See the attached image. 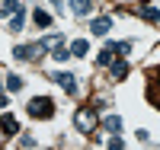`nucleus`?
Returning <instances> with one entry per match:
<instances>
[{
	"mask_svg": "<svg viewBox=\"0 0 160 150\" xmlns=\"http://www.w3.org/2000/svg\"><path fill=\"white\" fill-rule=\"evenodd\" d=\"M0 131H3L7 138H13V134H19V121L13 115H3V118H0Z\"/></svg>",
	"mask_w": 160,
	"mask_h": 150,
	"instance_id": "obj_6",
	"label": "nucleus"
},
{
	"mask_svg": "<svg viewBox=\"0 0 160 150\" xmlns=\"http://www.w3.org/2000/svg\"><path fill=\"white\" fill-rule=\"evenodd\" d=\"M109 29H112V19H109V16H99V19L90 22V32H93V35H106Z\"/></svg>",
	"mask_w": 160,
	"mask_h": 150,
	"instance_id": "obj_5",
	"label": "nucleus"
},
{
	"mask_svg": "<svg viewBox=\"0 0 160 150\" xmlns=\"http://www.w3.org/2000/svg\"><path fill=\"white\" fill-rule=\"evenodd\" d=\"M87 51H90V42H87V38H74V42H71V58H83Z\"/></svg>",
	"mask_w": 160,
	"mask_h": 150,
	"instance_id": "obj_8",
	"label": "nucleus"
},
{
	"mask_svg": "<svg viewBox=\"0 0 160 150\" xmlns=\"http://www.w3.org/2000/svg\"><path fill=\"white\" fill-rule=\"evenodd\" d=\"M51 51H55V54H51L55 61H68V58H71V48H64V42H58V45L51 48Z\"/></svg>",
	"mask_w": 160,
	"mask_h": 150,
	"instance_id": "obj_15",
	"label": "nucleus"
},
{
	"mask_svg": "<svg viewBox=\"0 0 160 150\" xmlns=\"http://www.w3.org/2000/svg\"><path fill=\"white\" fill-rule=\"evenodd\" d=\"M109 70H112V80H125V77H128V64H125L122 58H112Z\"/></svg>",
	"mask_w": 160,
	"mask_h": 150,
	"instance_id": "obj_7",
	"label": "nucleus"
},
{
	"mask_svg": "<svg viewBox=\"0 0 160 150\" xmlns=\"http://www.w3.org/2000/svg\"><path fill=\"white\" fill-rule=\"evenodd\" d=\"M58 42H61V35H45V38H42V48L48 51V48H55Z\"/></svg>",
	"mask_w": 160,
	"mask_h": 150,
	"instance_id": "obj_18",
	"label": "nucleus"
},
{
	"mask_svg": "<svg viewBox=\"0 0 160 150\" xmlns=\"http://www.w3.org/2000/svg\"><path fill=\"white\" fill-rule=\"evenodd\" d=\"M112 48H115V58H125V54L131 51V45H128V42H112Z\"/></svg>",
	"mask_w": 160,
	"mask_h": 150,
	"instance_id": "obj_17",
	"label": "nucleus"
},
{
	"mask_svg": "<svg viewBox=\"0 0 160 150\" xmlns=\"http://www.w3.org/2000/svg\"><path fill=\"white\" fill-rule=\"evenodd\" d=\"M22 22H26V13H22V7H19V10L10 16V29H13V32H19V29H22Z\"/></svg>",
	"mask_w": 160,
	"mask_h": 150,
	"instance_id": "obj_14",
	"label": "nucleus"
},
{
	"mask_svg": "<svg viewBox=\"0 0 160 150\" xmlns=\"http://www.w3.org/2000/svg\"><path fill=\"white\" fill-rule=\"evenodd\" d=\"M0 93H3V83H0Z\"/></svg>",
	"mask_w": 160,
	"mask_h": 150,
	"instance_id": "obj_22",
	"label": "nucleus"
},
{
	"mask_svg": "<svg viewBox=\"0 0 160 150\" xmlns=\"http://www.w3.org/2000/svg\"><path fill=\"white\" fill-rule=\"evenodd\" d=\"M74 125H77L80 134H93L96 131V109L93 105H80L74 112Z\"/></svg>",
	"mask_w": 160,
	"mask_h": 150,
	"instance_id": "obj_1",
	"label": "nucleus"
},
{
	"mask_svg": "<svg viewBox=\"0 0 160 150\" xmlns=\"http://www.w3.org/2000/svg\"><path fill=\"white\" fill-rule=\"evenodd\" d=\"M112 58H115V48H112V42H109V45L96 54V64H112Z\"/></svg>",
	"mask_w": 160,
	"mask_h": 150,
	"instance_id": "obj_12",
	"label": "nucleus"
},
{
	"mask_svg": "<svg viewBox=\"0 0 160 150\" xmlns=\"http://www.w3.org/2000/svg\"><path fill=\"white\" fill-rule=\"evenodd\" d=\"M138 13H141L148 22H160V10H157V7H138Z\"/></svg>",
	"mask_w": 160,
	"mask_h": 150,
	"instance_id": "obj_13",
	"label": "nucleus"
},
{
	"mask_svg": "<svg viewBox=\"0 0 160 150\" xmlns=\"http://www.w3.org/2000/svg\"><path fill=\"white\" fill-rule=\"evenodd\" d=\"M7 90H10V93H19V90H22V77H19V74H10V77H7Z\"/></svg>",
	"mask_w": 160,
	"mask_h": 150,
	"instance_id": "obj_16",
	"label": "nucleus"
},
{
	"mask_svg": "<svg viewBox=\"0 0 160 150\" xmlns=\"http://www.w3.org/2000/svg\"><path fill=\"white\" fill-rule=\"evenodd\" d=\"M22 3H19V0H3V13H16Z\"/></svg>",
	"mask_w": 160,
	"mask_h": 150,
	"instance_id": "obj_19",
	"label": "nucleus"
},
{
	"mask_svg": "<svg viewBox=\"0 0 160 150\" xmlns=\"http://www.w3.org/2000/svg\"><path fill=\"white\" fill-rule=\"evenodd\" d=\"M71 10H74V16H90L93 3L90 0H71Z\"/></svg>",
	"mask_w": 160,
	"mask_h": 150,
	"instance_id": "obj_9",
	"label": "nucleus"
},
{
	"mask_svg": "<svg viewBox=\"0 0 160 150\" xmlns=\"http://www.w3.org/2000/svg\"><path fill=\"white\" fill-rule=\"evenodd\" d=\"M122 147H125V141L118 138V134H112V138H109V150H122Z\"/></svg>",
	"mask_w": 160,
	"mask_h": 150,
	"instance_id": "obj_20",
	"label": "nucleus"
},
{
	"mask_svg": "<svg viewBox=\"0 0 160 150\" xmlns=\"http://www.w3.org/2000/svg\"><path fill=\"white\" fill-rule=\"evenodd\" d=\"M102 128L109 131V134H118V131H122V118H118V115H109V118H102Z\"/></svg>",
	"mask_w": 160,
	"mask_h": 150,
	"instance_id": "obj_11",
	"label": "nucleus"
},
{
	"mask_svg": "<svg viewBox=\"0 0 160 150\" xmlns=\"http://www.w3.org/2000/svg\"><path fill=\"white\" fill-rule=\"evenodd\" d=\"M26 112H29L32 118H51L55 115V102H51L48 96H35L29 105H26Z\"/></svg>",
	"mask_w": 160,
	"mask_h": 150,
	"instance_id": "obj_2",
	"label": "nucleus"
},
{
	"mask_svg": "<svg viewBox=\"0 0 160 150\" xmlns=\"http://www.w3.org/2000/svg\"><path fill=\"white\" fill-rule=\"evenodd\" d=\"M42 51H45L42 42H35V45H16V48H13V58H16V61H35Z\"/></svg>",
	"mask_w": 160,
	"mask_h": 150,
	"instance_id": "obj_3",
	"label": "nucleus"
},
{
	"mask_svg": "<svg viewBox=\"0 0 160 150\" xmlns=\"http://www.w3.org/2000/svg\"><path fill=\"white\" fill-rule=\"evenodd\" d=\"M51 80H55V83H58L64 93H71V96L77 93V77H74V74H68V70H58V74L51 77Z\"/></svg>",
	"mask_w": 160,
	"mask_h": 150,
	"instance_id": "obj_4",
	"label": "nucleus"
},
{
	"mask_svg": "<svg viewBox=\"0 0 160 150\" xmlns=\"http://www.w3.org/2000/svg\"><path fill=\"white\" fill-rule=\"evenodd\" d=\"M32 22L38 26V29H48V26H51V13H45V10H35V13H32Z\"/></svg>",
	"mask_w": 160,
	"mask_h": 150,
	"instance_id": "obj_10",
	"label": "nucleus"
},
{
	"mask_svg": "<svg viewBox=\"0 0 160 150\" xmlns=\"http://www.w3.org/2000/svg\"><path fill=\"white\" fill-rule=\"evenodd\" d=\"M19 144H22V147H35V138H32V134H22Z\"/></svg>",
	"mask_w": 160,
	"mask_h": 150,
	"instance_id": "obj_21",
	"label": "nucleus"
}]
</instances>
